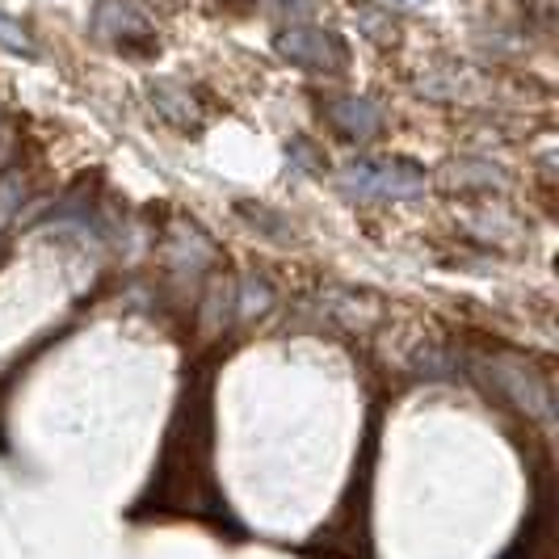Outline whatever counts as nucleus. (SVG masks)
I'll list each match as a JSON object with an SVG mask.
<instances>
[{"mask_svg": "<svg viewBox=\"0 0 559 559\" xmlns=\"http://www.w3.org/2000/svg\"><path fill=\"white\" fill-rule=\"evenodd\" d=\"M245 219H252V231H261V236H270V240H278V245H286V240H295V231H290V224H286V215H278V211H270V206H261V202H240L236 206Z\"/></svg>", "mask_w": 559, "mask_h": 559, "instance_id": "8", "label": "nucleus"}, {"mask_svg": "<svg viewBox=\"0 0 559 559\" xmlns=\"http://www.w3.org/2000/svg\"><path fill=\"white\" fill-rule=\"evenodd\" d=\"M479 370H484L488 388L501 395V400H509L518 413L534 417L543 429L556 420V408H551V383L543 379L538 366L522 362V358H488Z\"/></svg>", "mask_w": 559, "mask_h": 559, "instance_id": "2", "label": "nucleus"}, {"mask_svg": "<svg viewBox=\"0 0 559 559\" xmlns=\"http://www.w3.org/2000/svg\"><path fill=\"white\" fill-rule=\"evenodd\" d=\"M265 4H274L290 26H295V22H308V17H316V13L324 9V0H265Z\"/></svg>", "mask_w": 559, "mask_h": 559, "instance_id": "12", "label": "nucleus"}, {"mask_svg": "<svg viewBox=\"0 0 559 559\" xmlns=\"http://www.w3.org/2000/svg\"><path fill=\"white\" fill-rule=\"evenodd\" d=\"M274 51L286 63L316 72V76H341L349 68V47L345 38L324 26H308V22H295V26H282L274 34Z\"/></svg>", "mask_w": 559, "mask_h": 559, "instance_id": "3", "label": "nucleus"}, {"mask_svg": "<svg viewBox=\"0 0 559 559\" xmlns=\"http://www.w3.org/2000/svg\"><path fill=\"white\" fill-rule=\"evenodd\" d=\"M358 26H362V34H370L374 43H395V26L383 17V13H374V9H358Z\"/></svg>", "mask_w": 559, "mask_h": 559, "instance_id": "11", "label": "nucleus"}, {"mask_svg": "<svg viewBox=\"0 0 559 559\" xmlns=\"http://www.w3.org/2000/svg\"><path fill=\"white\" fill-rule=\"evenodd\" d=\"M274 308V286L261 274H245L240 282H231V320H261Z\"/></svg>", "mask_w": 559, "mask_h": 559, "instance_id": "6", "label": "nucleus"}, {"mask_svg": "<svg viewBox=\"0 0 559 559\" xmlns=\"http://www.w3.org/2000/svg\"><path fill=\"white\" fill-rule=\"evenodd\" d=\"M450 177L454 181H479V186H504V173L497 165H454L450 168Z\"/></svg>", "mask_w": 559, "mask_h": 559, "instance_id": "10", "label": "nucleus"}, {"mask_svg": "<svg viewBox=\"0 0 559 559\" xmlns=\"http://www.w3.org/2000/svg\"><path fill=\"white\" fill-rule=\"evenodd\" d=\"M286 156H295V165L299 168H316V160H311V143L295 140L290 147H286Z\"/></svg>", "mask_w": 559, "mask_h": 559, "instance_id": "13", "label": "nucleus"}, {"mask_svg": "<svg viewBox=\"0 0 559 559\" xmlns=\"http://www.w3.org/2000/svg\"><path fill=\"white\" fill-rule=\"evenodd\" d=\"M147 97H152V106L165 114L173 127H194L198 122V106L194 97H190V88H181V84L173 81H152L147 84Z\"/></svg>", "mask_w": 559, "mask_h": 559, "instance_id": "7", "label": "nucleus"}, {"mask_svg": "<svg viewBox=\"0 0 559 559\" xmlns=\"http://www.w3.org/2000/svg\"><path fill=\"white\" fill-rule=\"evenodd\" d=\"M388 4H400V9H420V4H429V0H388Z\"/></svg>", "mask_w": 559, "mask_h": 559, "instance_id": "14", "label": "nucleus"}, {"mask_svg": "<svg viewBox=\"0 0 559 559\" xmlns=\"http://www.w3.org/2000/svg\"><path fill=\"white\" fill-rule=\"evenodd\" d=\"M324 114H329L336 135H345L354 143H370L383 131V110L362 93H336V97H329Z\"/></svg>", "mask_w": 559, "mask_h": 559, "instance_id": "5", "label": "nucleus"}, {"mask_svg": "<svg viewBox=\"0 0 559 559\" xmlns=\"http://www.w3.org/2000/svg\"><path fill=\"white\" fill-rule=\"evenodd\" d=\"M0 47L9 51V56H22V59H38V47H34V34H29L17 17H9L4 9H0Z\"/></svg>", "mask_w": 559, "mask_h": 559, "instance_id": "9", "label": "nucleus"}, {"mask_svg": "<svg viewBox=\"0 0 559 559\" xmlns=\"http://www.w3.org/2000/svg\"><path fill=\"white\" fill-rule=\"evenodd\" d=\"M336 190L358 202H413L429 190V181L404 160H349L336 173Z\"/></svg>", "mask_w": 559, "mask_h": 559, "instance_id": "1", "label": "nucleus"}, {"mask_svg": "<svg viewBox=\"0 0 559 559\" xmlns=\"http://www.w3.org/2000/svg\"><path fill=\"white\" fill-rule=\"evenodd\" d=\"M88 29L102 43H114L122 51H152L156 47V29L147 22V13H143L140 4H131V0H97L93 17H88Z\"/></svg>", "mask_w": 559, "mask_h": 559, "instance_id": "4", "label": "nucleus"}]
</instances>
